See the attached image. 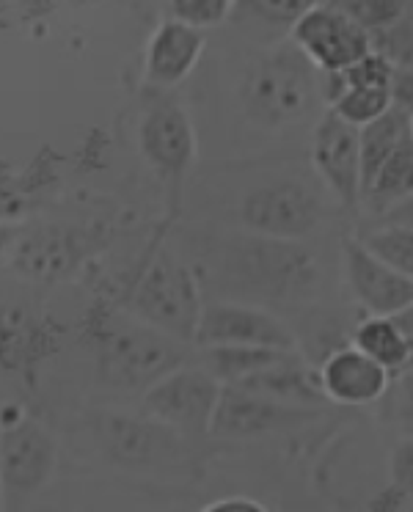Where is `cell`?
<instances>
[{"label": "cell", "instance_id": "1", "mask_svg": "<svg viewBox=\"0 0 413 512\" xmlns=\"http://www.w3.org/2000/svg\"><path fill=\"white\" fill-rule=\"evenodd\" d=\"M320 94V72L295 45L276 47L246 69L240 100L248 119L265 127L301 122Z\"/></svg>", "mask_w": 413, "mask_h": 512}, {"label": "cell", "instance_id": "2", "mask_svg": "<svg viewBox=\"0 0 413 512\" xmlns=\"http://www.w3.org/2000/svg\"><path fill=\"white\" fill-rule=\"evenodd\" d=\"M127 309L130 317L155 328L157 334L190 345L196 339L204 295L196 273L177 256L160 251L135 281Z\"/></svg>", "mask_w": 413, "mask_h": 512}, {"label": "cell", "instance_id": "3", "mask_svg": "<svg viewBox=\"0 0 413 512\" xmlns=\"http://www.w3.org/2000/svg\"><path fill=\"white\" fill-rule=\"evenodd\" d=\"M185 367V345L157 334L135 317H116L100 331V372L116 389H149Z\"/></svg>", "mask_w": 413, "mask_h": 512}, {"label": "cell", "instance_id": "4", "mask_svg": "<svg viewBox=\"0 0 413 512\" xmlns=\"http://www.w3.org/2000/svg\"><path fill=\"white\" fill-rule=\"evenodd\" d=\"M58 441L23 411L0 419V499L3 512H20L53 479Z\"/></svg>", "mask_w": 413, "mask_h": 512}, {"label": "cell", "instance_id": "5", "mask_svg": "<svg viewBox=\"0 0 413 512\" xmlns=\"http://www.w3.org/2000/svg\"><path fill=\"white\" fill-rule=\"evenodd\" d=\"M94 438L111 463L127 471H185L193 463L190 438L133 413H100Z\"/></svg>", "mask_w": 413, "mask_h": 512}, {"label": "cell", "instance_id": "6", "mask_svg": "<svg viewBox=\"0 0 413 512\" xmlns=\"http://www.w3.org/2000/svg\"><path fill=\"white\" fill-rule=\"evenodd\" d=\"M221 383L201 367H179L144 391V411L168 430L201 438L210 435Z\"/></svg>", "mask_w": 413, "mask_h": 512}, {"label": "cell", "instance_id": "7", "mask_svg": "<svg viewBox=\"0 0 413 512\" xmlns=\"http://www.w3.org/2000/svg\"><path fill=\"white\" fill-rule=\"evenodd\" d=\"M320 218V199L295 179H279L251 190L240 207V221L248 232L276 243H292L298 237H306Z\"/></svg>", "mask_w": 413, "mask_h": 512}, {"label": "cell", "instance_id": "8", "mask_svg": "<svg viewBox=\"0 0 413 512\" xmlns=\"http://www.w3.org/2000/svg\"><path fill=\"white\" fill-rule=\"evenodd\" d=\"M292 42L320 75L345 72L372 53L369 34L334 3H312L292 25Z\"/></svg>", "mask_w": 413, "mask_h": 512}, {"label": "cell", "instance_id": "9", "mask_svg": "<svg viewBox=\"0 0 413 512\" xmlns=\"http://www.w3.org/2000/svg\"><path fill=\"white\" fill-rule=\"evenodd\" d=\"M97 232L86 226H39L31 232H20L12 245V268L20 276L36 281L69 279L75 270L83 268V262L97 251Z\"/></svg>", "mask_w": 413, "mask_h": 512}, {"label": "cell", "instance_id": "10", "mask_svg": "<svg viewBox=\"0 0 413 512\" xmlns=\"http://www.w3.org/2000/svg\"><path fill=\"white\" fill-rule=\"evenodd\" d=\"M320 416H323L320 408L287 405V402L268 400L237 386H221L210 435L240 441V438H259V435L292 433L306 424H314Z\"/></svg>", "mask_w": 413, "mask_h": 512}, {"label": "cell", "instance_id": "11", "mask_svg": "<svg viewBox=\"0 0 413 512\" xmlns=\"http://www.w3.org/2000/svg\"><path fill=\"white\" fill-rule=\"evenodd\" d=\"M193 342L199 347H270L298 353L295 336L276 314L232 301L204 303Z\"/></svg>", "mask_w": 413, "mask_h": 512}, {"label": "cell", "instance_id": "12", "mask_svg": "<svg viewBox=\"0 0 413 512\" xmlns=\"http://www.w3.org/2000/svg\"><path fill=\"white\" fill-rule=\"evenodd\" d=\"M138 146L160 177L179 182L196 160V130L185 105L171 97L152 102L138 122Z\"/></svg>", "mask_w": 413, "mask_h": 512}, {"label": "cell", "instance_id": "13", "mask_svg": "<svg viewBox=\"0 0 413 512\" xmlns=\"http://www.w3.org/2000/svg\"><path fill=\"white\" fill-rule=\"evenodd\" d=\"M237 273L257 284L268 295H292L303 290L314 279L312 256L295 243H276L265 237H254L237 245Z\"/></svg>", "mask_w": 413, "mask_h": 512}, {"label": "cell", "instance_id": "14", "mask_svg": "<svg viewBox=\"0 0 413 512\" xmlns=\"http://www.w3.org/2000/svg\"><path fill=\"white\" fill-rule=\"evenodd\" d=\"M312 163L328 190L345 207L361 201V160H358V130L328 111L314 124Z\"/></svg>", "mask_w": 413, "mask_h": 512}, {"label": "cell", "instance_id": "15", "mask_svg": "<svg viewBox=\"0 0 413 512\" xmlns=\"http://www.w3.org/2000/svg\"><path fill=\"white\" fill-rule=\"evenodd\" d=\"M342 259H345L350 292L367 309L369 317H391V314L411 309V276H402L397 270L386 268L369 251H364L358 240H350V237L342 243Z\"/></svg>", "mask_w": 413, "mask_h": 512}, {"label": "cell", "instance_id": "16", "mask_svg": "<svg viewBox=\"0 0 413 512\" xmlns=\"http://www.w3.org/2000/svg\"><path fill=\"white\" fill-rule=\"evenodd\" d=\"M317 380L325 400L336 405H372L389 389V372L353 345L325 358Z\"/></svg>", "mask_w": 413, "mask_h": 512}, {"label": "cell", "instance_id": "17", "mask_svg": "<svg viewBox=\"0 0 413 512\" xmlns=\"http://www.w3.org/2000/svg\"><path fill=\"white\" fill-rule=\"evenodd\" d=\"M207 36L193 31L177 20H166L157 28L149 45H146L144 78L155 89H174L182 80L190 78V72L204 56Z\"/></svg>", "mask_w": 413, "mask_h": 512}, {"label": "cell", "instance_id": "18", "mask_svg": "<svg viewBox=\"0 0 413 512\" xmlns=\"http://www.w3.org/2000/svg\"><path fill=\"white\" fill-rule=\"evenodd\" d=\"M237 389L268 397V400L287 402V405H303V408H317L320 402H325L317 372L306 367L301 353L251 375L243 383H237Z\"/></svg>", "mask_w": 413, "mask_h": 512}, {"label": "cell", "instance_id": "19", "mask_svg": "<svg viewBox=\"0 0 413 512\" xmlns=\"http://www.w3.org/2000/svg\"><path fill=\"white\" fill-rule=\"evenodd\" d=\"M413 135L411 111L391 105L389 111L380 116L378 122L367 124L358 130V160H361V196L367 193L372 179L380 166L391 157L397 146Z\"/></svg>", "mask_w": 413, "mask_h": 512}, {"label": "cell", "instance_id": "20", "mask_svg": "<svg viewBox=\"0 0 413 512\" xmlns=\"http://www.w3.org/2000/svg\"><path fill=\"white\" fill-rule=\"evenodd\" d=\"M290 356L295 353L270 347H201V369L210 372L221 386H237Z\"/></svg>", "mask_w": 413, "mask_h": 512}, {"label": "cell", "instance_id": "21", "mask_svg": "<svg viewBox=\"0 0 413 512\" xmlns=\"http://www.w3.org/2000/svg\"><path fill=\"white\" fill-rule=\"evenodd\" d=\"M45 331L36 323L34 312L14 303H0V369L25 367L42 350Z\"/></svg>", "mask_w": 413, "mask_h": 512}, {"label": "cell", "instance_id": "22", "mask_svg": "<svg viewBox=\"0 0 413 512\" xmlns=\"http://www.w3.org/2000/svg\"><path fill=\"white\" fill-rule=\"evenodd\" d=\"M353 347L358 353H364L372 358L375 364L394 372L411 364L413 353V339L397 331V325L391 323L389 317H367L364 323L358 325L356 334H353Z\"/></svg>", "mask_w": 413, "mask_h": 512}, {"label": "cell", "instance_id": "23", "mask_svg": "<svg viewBox=\"0 0 413 512\" xmlns=\"http://www.w3.org/2000/svg\"><path fill=\"white\" fill-rule=\"evenodd\" d=\"M411 182H413V135L402 141L391 157L380 166V171L372 179V185L361 199H369L378 207L386 204H402L411 199Z\"/></svg>", "mask_w": 413, "mask_h": 512}, {"label": "cell", "instance_id": "24", "mask_svg": "<svg viewBox=\"0 0 413 512\" xmlns=\"http://www.w3.org/2000/svg\"><path fill=\"white\" fill-rule=\"evenodd\" d=\"M361 248L369 251L378 262H383L386 268L397 270L402 276L413 279V232L411 223H389L380 226L378 232L364 234Z\"/></svg>", "mask_w": 413, "mask_h": 512}, {"label": "cell", "instance_id": "25", "mask_svg": "<svg viewBox=\"0 0 413 512\" xmlns=\"http://www.w3.org/2000/svg\"><path fill=\"white\" fill-rule=\"evenodd\" d=\"M334 6L369 36L380 34L391 25L402 23L405 17H411L408 0L405 3L402 0H336Z\"/></svg>", "mask_w": 413, "mask_h": 512}, {"label": "cell", "instance_id": "26", "mask_svg": "<svg viewBox=\"0 0 413 512\" xmlns=\"http://www.w3.org/2000/svg\"><path fill=\"white\" fill-rule=\"evenodd\" d=\"M391 105L394 102H391L389 89H345L331 105V113L350 127L361 130L367 124L378 122Z\"/></svg>", "mask_w": 413, "mask_h": 512}, {"label": "cell", "instance_id": "27", "mask_svg": "<svg viewBox=\"0 0 413 512\" xmlns=\"http://www.w3.org/2000/svg\"><path fill=\"white\" fill-rule=\"evenodd\" d=\"M232 9H235L232 0H174L168 3V20H177L204 34L215 25L226 23Z\"/></svg>", "mask_w": 413, "mask_h": 512}, {"label": "cell", "instance_id": "28", "mask_svg": "<svg viewBox=\"0 0 413 512\" xmlns=\"http://www.w3.org/2000/svg\"><path fill=\"white\" fill-rule=\"evenodd\" d=\"M339 75L345 80V89H389L394 67L378 53H369Z\"/></svg>", "mask_w": 413, "mask_h": 512}, {"label": "cell", "instance_id": "29", "mask_svg": "<svg viewBox=\"0 0 413 512\" xmlns=\"http://www.w3.org/2000/svg\"><path fill=\"white\" fill-rule=\"evenodd\" d=\"M251 12L262 17L265 23H279V25H295L312 0H254L246 3Z\"/></svg>", "mask_w": 413, "mask_h": 512}, {"label": "cell", "instance_id": "30", "mask_svg": "<svg viewBox=\"0 0 413 512\" xmlns=\"http://www.w3.org/2000/svg\"><path fill=\"white\" fill-rule=\"evenodd\" d=\"M391 477H394V488L411 490V441L397 446L391 460Z\"/></svg>", "mask_w": 413, "mask_h": 512}, {"label": "cell", "instance_id": "31", "mask_svg": "<svg viewBox=\"0 0 413 512\" xmlns=\"http://www.w3.org/2000/svg\"><path fill=\"white\" fill-rule=\"evenodd\" d=\"M199 512H268V507L259 504V501L248 499V496H226V499L210 501Z\"/></svg>", "mask_w": 413, "mask_h": 512}, {"label": "cell", "instance_id": "32", "mask_svg": "<svg viewBox=\"0 0 413 512\" xmlns=\"http://www.w3.org/2000/svg\"><path fill=\"white\" fill-rule=\"evenodd\" d=\"M17 237H20V229H17V226H0V259L6 256V251L12 248Z\"/></svg>", "mask_w": 413, "mask_h": 512}, {"label": "cell", "instance_id": "33", "mask_svg": "<svg viewBox=\"0 0 413 512\" xmlns=\"http://www.w3.org/2000/svg\"><path fill=\"white\" fill-rule=\"evenodd\" d=\"M0 512H3V499H0Z\"/></svg>", "mask_w": 413, "mask_h": 512}]
</instances>
